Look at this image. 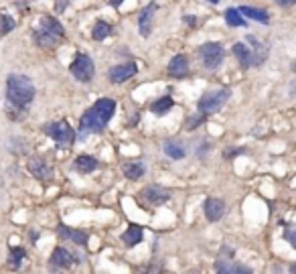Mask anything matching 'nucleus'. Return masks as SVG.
Masks as SVG:
<instances>
[{
	"label": "nucleus",
	"instance_id": "obj_1",
	"mask_svg": "<svg viewBox=\"0 0 296 274\" xmlns=\"http://www.w3.org/2000/svg\"><path fill=\"white\" fill-rule=\"evenodd\" d=\"M35 98V85L27 75L12 73L6 79V100L16 108H29Z\"/></svg>",
	"mask_w": 296,
	"mask_h": 274
},
{
	"label": "nucleus",
	"instance_id": "obj_2",
	"mask_svg": "<svg viewBox=\"0 0 296 274\" xmlns=\"http://www.w3.org/2000/svg\"><path fill=\"white\" fill-rule=\"evenodd\" d=\"M45 132L49 138H53L61 148L71 146V142L75 140V132L71 130V126L65 122V120H59V122H51L45 126Z\"/></svg>",
	"mask_w": 296,
	"mask_h": 274
},
{
	"label": "nucleus",
	"instance_id": "obj_3",
	"mask_svg": "<svg viewBox=\"0 0 296 274\" xmlns=\"http://www.w3.org/2000/svg\"><path fill=\"white\" fill-rule=\"evenodd\" d=\"M229 98V90H213V92H207L201 96V100L197 102V108L203 116H209V114H215L223 104L225 100Z\"/></svg>",
	"mask_w": 296,
	"mask_h": 274
},
{
	"label": "nucleus",
	"instance_id": "obj_4",
	"mask_svg": "<svg viewBox=\"0 0 296 274\" xmlns=\"http://www.w3.org/2000/svg\"><path fill=\"white\" fill-rule=\"evenodd\" d=\"M197 53H199V59L203 61V65L207 69H215V67L221 65L223 61V47L219 43H205L197 49Z\"/></svg>",
	"mask_w": 296,
	"mask_h": 274
},
{
	"label": "nucleus",
	"instance_id": "obj_5",
	"mask_svg": "<svg viewBox=\"0 0 296 274\" xmlns=\"http://www.w3.org/2000/svg\"><path fill=\"white\" fill-rule=\"evenodd\" d=\"M69 71H71V75L75 77V79H79V81H89L91 77H93V61L89 59V55H86V53H77V57L71 61V65H69Z\"/></svg>",
	"mask_w": 296,
	"mask_h": 274
},
{
	"label": "nucleus",
	"instance_id": "obj_6",
	"mask_svg": "<svg viewBox=\"0 0 296 274\" xmlns=\"http://www.w3.org/2000/svg\"><path fill=\"white\" fill-rule=\"evenodd\" d=\"M140 201L144 205H162V203H167L171 199V191H167L164 187H158V185H148L144 187V189L140 191Z\"/></svg>",
	"mask_w": 296,
	"mask_h": 274
},
{
	"label": "nucleus",
	"instance_id": "obj_7",
	"mask_svg": "<svg viewBox=\"0 0 296 274\" xmlns=\"http://www.w3.org/2000/svg\"><path fill=\"white\" fill-rule=\"evenodd\" d=\"M102 130H104V124L100 122V118L95 116V112H93L91 108L86 110L84 116H81V122H79V132H81L79 140H84L89 132H91V134H100Z\"/></svg>",
	"mask_w": 296,
	"mask_h": 274
},
{
	"label": "nucleus",
	"instance_id": "obj_8",
	"mask_svg": "<svg viewBox=\"0 0 296 274\" xmlns=\"http://www.w3.org/2000/svg\"><path fill=\"white\" fill-rule=\"evenodd\" d=\"M91 110L95 112L97 118H100V122L106 126L110 120H112L114 112H116V102H114L112 98H102V100H97L95 104L91 106Z\"/></svg>",
	"mask_w": 296,
	"mask_h": 274
},
{
	"label": "nucleus",
	"instance_id": "obj_9",
	"mask_svg": "<svg viewBox=\"0 0 296 274\" xmlns=\"http://www.w3.org/2000/svg\"><path fill=\"white\" fill-rule=\"evenodd\" d=\"M136 71H138L136 63H124V65L112 67L110 73H108V77H110L112 83H122V81H126V79H130V77H134Z\"/></svg>",
	"mask_w": 296,
	"mask_h": 274
},
{
	"label": "nucleus",
	"instance_id": "obj_10",
	"mask_svg": "<svg viewBox=\"0 0 296 274\" xmlns=\"http://www.w3.org/2000/svg\"><path fill=\"white\" fill-rule=\"evenodd\" d=\"M203 211H205V217H207L209 221H219V219L223 217V213H225V203H223L221 199L209 197V199L205 201Z\"/></svg>",
	"mask_w": 296,
	"mask_h": 274
},
{
	"label": "nucleus",
	"instance_id": "obj_11",
	"mask_svg": "<svg viewBox=\"0 0 296 274\" xmlns=\"http://www.w3.org/2000/svg\"><path fill=\"white\" fill-rule=\"evenodd\" d=\"M29 171L32 175H35L37 179H41V181H49L53 177V169L49 167L43 159H30L29 161Z\"/></svg>",
	"mask_w": 296,
	"mask_h": 274
},
{
	"label": "nucleus",
	"instance_id": "obj_12",
	"mask_svg": "<svg viewBox=\"0 0 296 274\" xmlns=\"http://www.w3.org/2000/svg\"><path fill=\"white\" fill-rule=\"evenodd\" d=\"M189 73V59L185 55H175L169 61V75L173 77H185Z\"/></svg>",
	"mask_w": 296,
	"mask_h": 274
},
{
	"label": "nucleus",
	"instance_id": "obj_13",
	"mask_svg": "<svg viewBox=\"0 0 296 274\" xmlns=\"http://www.w3.org/2000/svg\"><path fill=\"white\" fill-rule=\"evenodd\" d=\"M154 10H156V4L152 2L150 6L142 8V12H140V16H138V29H140V35H142V37H148V35H150L152 14H154Z\"/></svg>",
	"mask_w": 296,
	"mask_h": 274
},
{
	"label": "nucleus",
	"instance_id": "obj_14",
	"mask_svg": "<svg viewBox=\"0 0 296 274\" xmlns=\"http://www.w3.org/2000/svg\"><path fill=\"white\" fill-rule=\"evenodd\" d=\"M73 264V254L65 248H57L51 254V268H69Z\"/></svg>",
	"mask_w": 296,
	"mask_h": 274
},
{
	"label": "nucleus",
	"instance_id": "obj_15",
	"mask_svg": "<svg viewBox=\"0 0 296 274\" xmlns=\"http://www.w3.org/2000/svg\"><path fill=\"white\" fill-rule=\"evenodd\" d=\"M142 228L140 226H136V224H132V226H128V230L122 234V242L128 246V248H134L136 244H140L142 242Z\"/></svg>",
	"mask_w": 296,
	"mask_h": 274
},
{
	"label": "nucleus",
	"instance_id": "obj_16",
	"mask_svg": "<svg viewBox=\"0 0 296 274\" xmlns=\"http://www.w3.org/2000/svg\"><path fill=\"white\" fill-rule=\"evenodd\" d=\"M248 43L254 47V49H250L252 51V65H262L266 61V57H268V47H264L254 37H248Z\"/></svg>",
	"mask_w": 296,
	"mask_h": 274
},
{
	"label": "nucleus",
	"instance_id": "obj_17",
	"mask_svg": "<svg viewBox=\"0 0 296 274\" xmlns=\"http://www.w3.org/2000/svg\"><path fill=\"white\" fill-rule=\"evenodd\" d=\"M232 51H234V55L237 57L239 65L243 67V69H248V67L252 65V51H250V47L245 43H236Z\"/></svg>",
	"mask_w": 296,
	"mask_h": 274
},
{
	"label": "nucleus",
	"instance_id": "obj_18",
	"mask_svg": "<svg viewBox=\"0 0 296 274\" xmlns=\"http://www.w3.org/2000/svg\"><path fill=\"white\" fill-rule=\"evenodd\" d=\"M41 29L47 31L49 35L59 37V39L65 35V29L61 27V23L57 19H51V16H43V19H41Z\"/></svg>",
	"mask_w": 296,
	"mask_h": 274
},
{
	"label": "nucleus",
	"instance_id": "obj_19",
	"mask_svg": "<svg viewBox=\"0 0 296 274\" xmlns=\"http://www.w3.org/2000/svg\"><path fill=\"white\" fill-rule=\"evenodd\" d=\"M243 16H248V19H254L256 23H264V25H268L270 23V14L266 12V10H262V8H254V6H241V8H237Z\"/></svg>",
	"mask_w": 296,
	"mask_h": 274
},
{
	"label": "nucleus",
	"instance_id": "obj_20",
	"mask_svg": "<svg viewBox=\"0 0 296 274\" xmlns=\"http://www.w3.org/2000/svg\"><path fill=\"white\" fill-rule=\"evenodd\" d=\"M215 270L221 272V274H229V272H239V274H250L252 268L248 266H239V264H234L232 260H219L215 262Z\"/></svg>",
	"mask_w": 296,
	"mask_h": 274
},
{
	"label": "nucleus",
	"instance_id": "obj_21",
	"mask_svg": "<svg viewBox=\"0 0 296 274\" xmlns=\"http://www.w3.org/2000/svg\"><path fill=\"white\" fill-rule=\"evenodd\" d=\"M97 159L89 157V155H81L75 159V169L79 171V173H93V171L97 169Z\"/></svg>",
	"mask_w": 296,
	"mask_h": 274
},
{
	"label": "nucleus",
	"instance_id": "obj_22",
	"mask_svg": "<svg viewBox=\"0 0 296 274\" xmlns=\"http://www.w3.org/2000/svg\"><path fill=\"white\" fill-rule=\"evenodd\" d=\"M59 234L63 238L73 240L77 246H86L88 244V234H84V232H77V230H69V228H65V226H59Z\"/></svg>",
	"mask_w": 296,
	"mask_h": 274
},
{
	"label": "nucleus",
	"instance_id": "obj_23",
	"mask_svg": "<svg viewBox=\"0 0 296 274\" xmlns=\"http://www.w3.org/2000/svg\"><path fill=\"white\" fill-rule=\"evenodd\" d=\"M164 152H167V157H171V159H175V161L185 159V155H187V150L180 146L178 142H175V140L164 142Z\"/></svg>",
	"mask_w": 296,
	"mask_h": 274
},
{
	"label": "nucleus",
	"instance_id": "obj_24",
	"mask_svg": "<svg viewBox=\"0 0 296 274\" xmlns=\"http://www.w3.org/2000/svg\"><path fill=\"white\" fill-rule=\"evenodd\" d=\"M173 98L171 96H164V98H160V100H156V102H152L150 104V110L154 112V114H158V116H162V114H167L171 108H173Z\"/></svg>",
	"mask_w": 296,
	"mask_h": 274
},
{
	"label": "nucleus",
	"instance_id": "obj_25",
	"mask_svg": "<svg viewBox=\"0 0 296 274\" xmlns=\"http://www.w3.org/2000/svg\"><path fill=\"white\" fill-rule=\"evenodd\" d=\"M124 175L128 177V179H140L142 175H144V165L142 163H126L124 165Z\"/></svg>",
	"mask_w": 296,
	"mask_h": 274
},
{
	"label": "nucleus",
	"instance_id": "obj_26",
	"mask_svg": "<svg viewBox=\"0 0 296 274\" xmlns=\"http://www.w3.org/2000/svg\"><path fill=\"white\" fill-rule=\"evenodd\" d=\"M35 41H37V45H41V47H55L57 43H59V37H53V35H49L47 31H35Z\"/></svg>",
	"mask_w": 296,
	"mask_h": 274
},
{
	"label": "nucleus",
	"instance_id": "obj_27",
	"mask_svg": "<svg viewBox=\"0 0 296 274\" xmlns=\"http://www.w3.org/2000/svg\"><path fill=\"white\" fill-rule=\"evenodd\" d=\"M110 33H112V27L108 23L100 21V23H95V27L91 31V37H93V41H104L110 37Z\"/></svg>",
	"mask_w": 296,
	"mask_h": 274
},
{
	"label": "nucleus",
	"instance_id": "obj_28",
	"mask_svg": "<svg viewBox=\"0 0 296 274\" xmlns=\"http://www.w3.org/2000/svg\"><path fill=\"white\" fill-rule=\"evenodd\" d=\"M225 21L232 27H245V21L241 19V12L237 8H227L225 10Z\"/></svg>",
	"mask_w": 296,
	"mask_h": 274
},
{
	"label": "nucleus",
	"instance_id": "obj_29",
	"mask_svg": "<svg viewBox=\"0 0 296 274\" xmlns=\"http://www.w3.org/2000/svg\"><path fill=\"white\" fill-rule=\"evenodd\" d=\"M23 258H25V250H23V248H14V250H10V258H8L10 268H19L21 262H23Z\"/></svg>",
	"mask_w": 296,
	"mask_h": 274
},
{
	"label": "nucleus",
	"instance_id": "obj_30",
	"mask_svg": "<svg viewBox=\"0 0 296 274\" xmlns=\"http://www.w3.org/2000/svg\"><path fill=\"white\" fill-rule=\"evenodd\" d=\"M0 29H2V33H10L14 29V23L10 16H2V23H0Z\"/></svg>",
	"mask_w": 296,
	"mask_h": 274
},
{
	"label": "nucleus",
	"instance_id": "obj_31",
	"mask_svg": "<svg viewBox=\"0 0 296 274\" xmlns=\"http://www.w3.org/2000/svg\"><path fill=\"white\" fill-rule=\"evenodd\" d=\"M284 236H286V240H288V242L292 244V248H296V236H294V228H292V226H288V228H286Z\"/></svg>",
	"mask_w": 296,
	"mask_h": 274
},
{
	"label": "nucleus",
	"instance_id": "obj_32",
	"mask_svg": "<svg viewBox=\"0 0 296 274\" xmlns=\"http://www.w3.org/2000/svg\"><path fill=\"white\" fill-rule=\"evenodd\" d=\"M201 122H203V116H197V118H191V120H189V124H187V128H191V130H193V128H195L197 124H201Z\"/></svg>",
	"mask_w": 296,
	"mask_h": 274
},
{
	"label": "nucleus",
	"instance_id": "obj_33",
	"mask_svg": "<svg viewBox=\"0 0 296 274\" xmlns=\"http://www.w3.org/2000/svg\"><path fill=\"white\" fill-rule=\"evenodd\" d=\"M276 2L280 4V6H292V4L296 2V0H276Z\"/></svg>",
	"mask_w": 296,
	"mask_h": 274
},
{
	"label": "nucleus",
	"instance_id": "obj_34",
	"mask_svg": "<svg viewBox=\"0 0 296 274\" xmlns=\"http://www.w3.org/2000/svg\"><path fill=\"white\" fill-rule=\"evenodd\" d=\"M110 4H112V6H120L122 0H110Z\"/></svg>",
	"mask_w": 296,
	"mask_h": 274
},
{
	"label": "nucleus",
	"instance_id": "obj_35",
	"mask_svg": "<svg viewBox=\"0 0 296 274\" xmlns=\"http://www.w3.org/2000/svg\"><path fill=\"white\" fill-rule=\"evenodd\" d=\"M209 2H211V4H217V2H219V0H209Z\"/></svg>",
	"mask_w": 296,
	"mask_h": 274
}]
</instances>
